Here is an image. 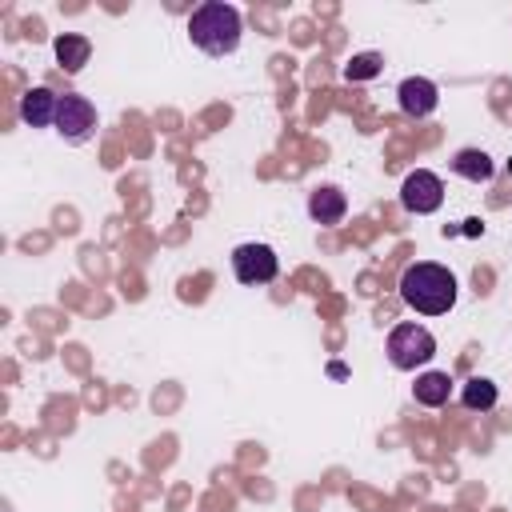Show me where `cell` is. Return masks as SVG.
Returning <instances> with one entry per match:
<instances>
[{
	"instance_id": "obj_4",
	"label": "cell",
	"mask_w": 512,
	"mask_h": 512,
	"mask_svg": "<svg viewBox=\"0 0 512 512\" xmlns=\"http://www.w3.org/2000/svg\"><path fill=\"white\" fill-rule=\"evenodd\" d=\"M52 128H56L64 140H72V144L88 140L92 128H96V108H92V100H88V96H76V92H64L60 104H56V124H52Z\"/></svg>"
},
{
	"instance_id": "obj_7",
	"label": "cell",
	"mask_w": 512,
	"mask_h": 512,
	"mask_svg": "<svg viewBox=\"0 0 512 512\" xmlns=\"http://www.w3.org/2000/svg\"><path fill=\"white\" fill-rule=\"evenodd\" d=\"M396 96H400V108L408 116H416V120L428 116V112H436V104H440V88L432 80H424V76H408Z\"/></svg>"
},
{
	"instance_id": "obj_10",
	"label": "cell",
	"mask_w": 512,
	"mask_h": 512,
	"mask_svg": "<svg viewBox=\"0 0 512 512\" xmlns=\"http://www.w3.org/2000/svg\"><path fill=\"white\" fill-rule=\"evenodd\" d=\"M56 60H60V68L64 72H80L84 64H88V56H92V44H88V36H76V32H64V36H56Z\"/></svg>"
},
{
	"instance_id": "obj_12",
	"label": "cell",
	"mask_w": 512,
	"mask_h": 512,
	"mask_svg": "<svg viewBox=\"0 0 512 512\" xmlns=\"http://www.w3.org/2000/svg\"><path fill=\"white\" fill-rule=\"evenodd\" d=\"M452 172L464 176V180H472V184H480V180L492 176V156L480 152V148H460V152L452 156Z\"/></svg>"
},
{
	"instance_id": "obj_13",
	"label": "cell",
	"mask_w": 512,
	"mask_h": 512,
	"mask_svg": "<svg viewBox=\"0 0 512 512\" xmlns=\"http://www.w3.org/2000/svg\"><path fill=\"white\" fill-rule=\"evenodd\" d=\"M460 404H464V408H472V412H488V408L496 404V384H492V380H484V376L464 380V388H460Z\"/></svg>"
},
{
	"instance_id": "obj_5",
	"label": "cell",
	"mask_w": 512,
	"mask_h": 512,
	"mask_svg": "<svg viewBox=\"0 0 512 512\" xmlns=\"http://www.w3.org/2000/svg\"><path fill=\"white\" fill-rule=\"evenodd\" d=\"M400 204H404L408 212H416V216L436 212V208L444 204V184H440V176L428 172V168L408 172L404 184H400Z\"/></svg>"
},
{
	"instance_id": "obj_6",
	"label": "cell",
	"mask_w": 512,
	"mask_h": 512,
	"mask_svg": "<svg viewBox=\"0 0 512 512\" xmlns=\"http://www.w3.org/2000/svg\"><path fill=\"white\" fill-rule=\"evenodd\" d=\"M232 272L240 284H268L280 272V260L268 244H240L232 252Z\"/></svg>"
},
{
	"instance_id": "obj_1",
	"label": "cell",
	"mask_w": 512,
	"mask_h": 512,
	"mask_svg": "<svg viewBox=\"0 0 512 512\" xmlns=\"http://www.w3.org/2000/svg\"><path fill=\"white\" fill-rule=\"evenodd\" d=\"M400 300L420 316H444L456 304V276L444 264L416 260L400 276Z\"/></svg>"
},
{
	"instance_id": "obj_14",
	"label": "cell",
	"mask_w": 512,
	"mask_h": 512,
	"mask_svg": "<svg viewBox=\"0 0 512 512\" xmlns=\"http://www.w3.org/2000/svg\"><path fill=\"white\" fill-rule=\"evenodd\" d=\"M380 68H384L380 52H360V56H352V60L344 64V76H348V80H372V76H380Z\"/></svg>"
},
{
	"instance_id": "obj_11",
	"label": "cell",
	"mask_w": 512,
	"mask_h": 512,
	"mask_svg": "<svg viewBox=\"0 0 512 512\" xmlns=\"http://www.w3.org/2000/svg\"><path fill=\"white\" fill-rule=\"evenodd\" d=\"M412 396H416V404H424V408H440V404H448V396H452V380H448V372H424V376L412 384Z\"/></svg>"
},
{
	"instance_id": "obj_8",
	"label": "cell",
	"mask_w": 512,
	"mask_h": 512,
	"mask_svg": "<svg viewBox=\"0 0 512 512\" xmlns=\"http://www.w3.org/2000/svg\"><path fill=\"white\" fill-rule=\"evenodd\" d=\"M56 104H60L56 92H48V88H28V92L20 96V116H24L32 128H48V124H56Z\"/></svg>"
},
{
	"instance_id": "obj_3",
	"label": "cell",
	"mask_w": 512,
	"mask_h": 512,
	"mask_svg": "<svg viewBox=\"0 0 512 512\" xmlns=\"http://www.w3.org/2000/svg\"><path fill=\"white\" fill-rule=\"evenodd\" d=\"M436 356V336L424 328V324H396L392 332H388V360H392V368H400V372H412V368H420V364H428Z\"/></svg>"
},
{
	"instance_id": "obj_2",
	"label": "cell",
	"mask_w": 512,
	"mask_h": 512,
	"mask_svg": "<svg viewBox=\"0 0 512 512\" xmlns=\"http://www.w3.org/2000/svg\"><path fill=\"white\" fill-rule=\"evenodd\" d=\"M240 32H244V20L232 4H220V0H208L200 8H192V20H188V36L200 52L208 56H228L236 52L240 44Z\"/></svg>"
},
{
	"instance_id": "obj_9",
	"label": "cell",
	"mask_w": 512,
	"mask_h": 512,
	"mask_svg": "<svg viewBox=\"0 0 512 512\" xmlns=\"http://www.w3.org/2000/svg\"><path fill=\"white\" fill-rule=\"evenodd\" d=\"M344 212H348V200H344V192L332 188V184H324V188H316V192L308 196V216H312L316 224H340Z\"/></svg>"
}]
</instances>
